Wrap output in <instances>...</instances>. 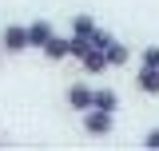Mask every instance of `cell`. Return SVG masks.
I'll use <instances>...</instances> for the list:
<instances>
[{"instance_id": "6da1fadb", "label": "cell", "mask_w": 159, "mask_h": 151, "mask_svg": "<svg viewBox=\"0 0 159 151\" xmlns=\"http://www.w3.org/2000/svg\"><path fill=\"white\" fill-rule=\"evenodd\" d=\"M0 48H4L8 56L28 52V48H32V44H28V24H8V28L0 32Z\"/></svg>"}, {"instance_id": "7a4b0ae2", "label": "cell", "mask_w": 159, "mask_h": 151, "mask_svg": "<svg viewBox=\"0 0 159 151\" xmlns=\"http://www.w3.org/2000/svg\"><path fill=\"white\" fill-rule=\"evenodd\" d=\"M116 127V112H103V108H88L84 112V131L88 135H107Z\"/></svg>"}, {"instance_id": "3957f363", "label": "cell", "mask_w": 159, "mask_h": 151, "mask_svg": "<svg viewBox=\"0 0 159 151\" xmlns=\"http://www.w3.org/2000/svg\"><path fill=\"white\" fill-rule=\"evenodd\" d=\"M40 52H44V60H52V64H60V60H76V40H72V36H52Z\"/></svg>"}, {"instance_id": "277c9868", "label": "cell", "mask_w": 159, "mask_h": 151, "mask_svg": "<svg viewBox=\"0 0 159 151\" xmlns=\"http://www.w3.org/2000/svg\"><path fill=\"white\" fill-rule=\"evenodd\" d=\"M80 68H84L88 76H103L111 64H107V52H99V48H88V52L80 56Z\"/></svg>"}, {"instance_id": "5b68a950", "label": "cell", "mask_w": 159, "mask_h": 151, "mask_svg": "<svg viewBox=\"0 0 159 151\" xmlns=\"http://www.w3.org/2000/svg\"><path fill=\"white\" fill-rule=\"evenodd\" d=\"M135 88L143 95H159V68H151V64H139L135 72Z\"/></svg>"}, {"instance_id": "8992f818", "label": "cell", "mask_w": 159, "mask_h": 151, "mask_svg": "<svg viewBox=\"0 0 159 151\" xmlns=\"http://www.w3.org/2000/svg\"><path fill=\"white\" fill-rule=\"evenodd\" d=\"M68 108H72V112H88V108H92V88H88V84H72V88H68Z\"/></svg>"}, {"instance_id": "52a82bcc", "label": "cell", "mask_w": 159, "mask_h": 151, "mask_svg": "<svg viewBox=\"0 0 159 151\" xmlns=\"http://www.w3.org/2000/svg\"><path fill=\"white\" fill-rule=\"evenodd\" d=\"M52 36H56V28H52L48 20H32V24H28V44H32V48H44Z\"/></svg>"}, {"instance_id": "ba28073f", "label": "cell", "mask_w": 159, "mask_h": 151, "mask_svg": "<svg viewBox=\"0 0 159 151\" xmlns=\"http://www.w3.org/2000/svg\"><path fill=\"white\" fill-rule=\"evenodd\" d=\"M96 28H99V24L88 16V12L72 16V36H76V40H92V36H96Z\"/></svg>"}, {"instance_id": "9c48e42d", "label": "cell", "mask_w": 159, "mask_h": 151, "mask_svg": "<svg viewBox=\"0 0 159 151\" xmlns=\"http://www.w3.org/2000/svg\"><path fill=\"white\" fill-rule=\"evenodd\" d=\"M92 108H103V112H116V108H119V95L111 92V88H99V92H92Z\"/></svg>"}, {"instance_id": "30bf717a", "label": "cell", "mask_w": 159, "mask_h": 151, "mask_svg": "<svg viewBox=\"0 0 159 151\" xmlns=\"http://www.w3.org/2000/svg\"><path fill=\"white\" fill-rule=\"evenodd\" d=\"M127 60H131V48L119 44V40H111V48H107V64H111V68H123Z\"/></svg>"}, {"instance_id": "8fae6325", "label": "cell", "mask_w": 159, "mask_h": 151, "mask_svg": "<svg viewBox=\"0 0 159 151\" xmlns=\"http://www.w3.org/2000/svg\"><path fill=\"white\" fill-rule=\"evenodd\" d=\"M111 40H116L111 32H103V28H96V36L88 40V44H92V48H99V52H107V48H111Z\"/></svg>"}, {"instance_id": "7c38bea8", "label": "cell", "mask_w": 159, "mask_h": 151, "mask_svg": "<svg viewBox=\"0 0 159 151\" xmlns=\"http://www.w3.org/2000/svg\"><path fill=\"white\" fill-rule=\"evenodd\" d=\"M139 64H151V68H159V44H147V48L139 52Z\"/></svg>"}, {"instance_id": "4fadbf2b", "label": "cell", "mask_w": 159, "mask_h": 151, "mask_svg": "<svg viewBox=\"0 0 159 151\" xmlns=\"http://www.w3.org/2000/svg\"><path fill=\"white\" fill-rule=\"evenodd\" d=\"M143 147H151V151H155V147H159V127H151V131L143 135Z\"/></svg>"}]
</instances>
